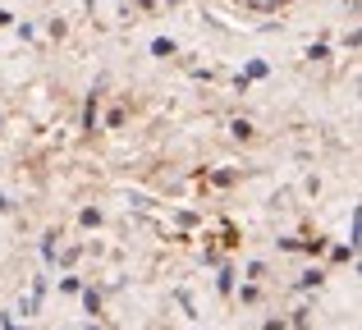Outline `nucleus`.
<instances>
[]
</instances>
